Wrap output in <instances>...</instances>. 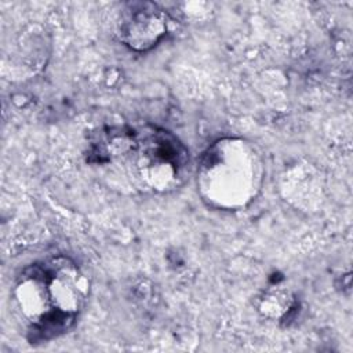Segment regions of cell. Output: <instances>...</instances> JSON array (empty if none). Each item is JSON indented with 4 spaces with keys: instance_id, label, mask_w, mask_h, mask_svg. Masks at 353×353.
I'll list each match as a JSON object with an SVG mask.
<instances>
[{
    "instance_id": "6da1fadb",
    "label": "cell",
    "mask_w": 353,
    "mask_h": 353,
    "mask_svg": "<svg viewBox=\"0 0 353 353\" xmlns=\"http://www.w3.org/2000/svg\"><path fill=\"white\" fill-rule=\"evenodd\" d=\"M88 280L77 263L58 255L22 270L14 298L30 342L54 339L76 323L88 296Z\"/></svg>"
},
{
    "instance_id": "7a4b0ae2",
    "label": "cell",
    "mask_w": 353,
    "mask_h": 353,
    "mask_svg": "<svg viewBox=\"0 0 353 353\" xmlns=\"http://www.w3.org/2000/svg\"><path fill=\"white\" fill-rule=\"evenodd\" d=\"M88 163L123 164L131 176L152 192L179 188L189 174V152L170 131L156 125L110 127L92 135Z\"/></svg>"
},
{
    "instance_id": "3957f363",
    "label": "cell",
    "mask_w": 353,
    "mask_h": 353,
    "mask_svg": "<svg viewBox=\"0 0 353 353\" xmlns=\"http://www.w3.org/2000/svg\"><path fill=\"white\" fill-rule=\"evenodd\" d=\"M263 161L255 146L244 139L225 138L212 143L197 167L203 200L215 208L245 207L261 189Z\"/></svg>"
},
{
    "instance_id": "277c9868",
    "label": "cell",
    "mask_w": 353,
    "mask_h": 353,
    "mask_svg": "<svg viewBox=\"0 0 353 353\" xmlns=\"http://www.w3.org/2000/svg\"><path fill=\"white\" fill-rule=\"evenodd\" d=\"M117 25L120 41L132 51L145 52L167 34L168 15L156 3L131 1L124 4Z\"/></svg>"
}]
</instances>
